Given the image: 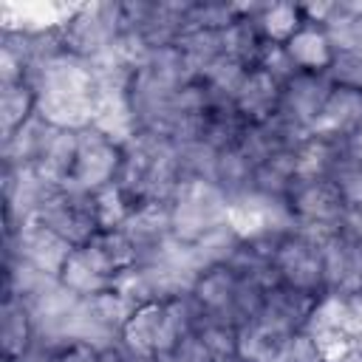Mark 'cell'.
Here are the masks:
<instances>
[{
  "label": "cell",
  "mask_w": 362,
  "mask_h": 362,
  "mask_svg": "<svg viewBox=\"0 0 362 362\" xmlns=\"http://www.w3.org/2000/svg\"><path fill=\"white\" fill-rule=\"evenodd\" d=\"M320 28L328 34V40L334 45V54H342V51L362 54V14L348 11L345 3H337L331 17Z\"/></svg>",
  "instance_id": "obj_29"
},
{
  "label": "cell",
  "mask_w": 362,
  "mask_h": 362,
  "mask_svg": "<svg viewBox=\"0 0 362 362\" xmlns=\"http://www.w3.org/2000/svg\"><path fill=\"white\" fill-rule=\"evenodd\" d=\"M359 124H362V90L337 85L331 90V96L325 99L322 110L317 113V119L311 122L308 136L348 144L351 136L359 130Z\"/></svg>",
  "instance_id": "obj_12"
},
{
  "label": "cell",
  "mask_w": 362,
  "mask_h": 362,
  "mask_svg": "<svg viewBox=\"0 0 362 362\" xmlns=\"http://www.w3.org/2000/svg\"><path fill=\"white\" fill-rule=\"evenodd\" d=\"M122 3H88L62 28L65 48L82 59H93L122 37Z\"/></svg>",
  "instance_id": "obj_5"
},
{
  "label": "cell",
  "mask_w": 362,
  "mask_h": 362,
  "mask_svg": "<svg viewBox=\"0 0 362 362\" xmlns=\"http://www.w3.org/2000/svg\"><path fill=\"white\" fill-rule=\"evenodd\" d=\"M175 45L181 48L184 62H187L192 79H204V74H206L221 57H226V48H223V31H212V28L187 31Z\"/></svg>",
  "instance_id": "obj_25"
},
{
  "label": "cell",
  "mask_w": 362,
  "mask_h": 362,
  "mask_svg": "<svg viewBox=\"0 0 362 362\" xmlns=\"http://www.w3.org/2000/svg\"><path fill=\"white\" fill-rule=\"evenodd\" d=\"M37 93V113L59 127V130H85L90 127L93 110V90L96 79L90 62L62 51L34 68L25 79Z\"/></svg>",
  "instance_id": "obj_1"
},
{
  "label": "cell",
  "mask_w": 362,
  "mask_h": 362,
  "mask_svg": "<svg viewBox=\"0 0 362 362\" xmlns=\"http://www.w3.org/2000/svg\"><path fill=\"white\" fill-rule=\"evenodd\" d=\"M300 17H303V11L291 3H266V8L257 14V23L269 42L286 45L305 25V23H300Z\"/></svg>",
  "instance_id": "obj_30"
},
{
  "label": "cell",
  "mask_w": 362,
  "mask_h": 362,
  "mask_svg": "<svg viewBox=\"0 0 362 362\" xmlns=\"http://www.w3.org/2000/svg\"><path fill=\"white\" fill-rule=\"evenodd\" d=\"M331 181L337 184L342 201H345V209H354V212H362V161L354 158L345 147L342 158L337 161L334 173H331Z\"/></svg>",
  "instance_id": "obj_32"
},
{
  "label": "cell",
  "mask_w": 362,
  "mask_h": 362,
  "mask_svg": "<svg viewBox=\"0 0 362 362\" xmlns=\"http://www.w3.org/2000/svg\"><path fill=\"white\" fill-rule=\"evenodd\" d=\"M90 127L110 139L116 147H124L139 136V122L127 85H96Z\"/></svg>",
  "instance_id": "obj_9"
},
{
  "label": "cell",
  "mask_w": 362,
  "mask_h": 362,
  "mask_svg": "<svg viewBox=\"0 0 362 362\" xmlns=\"http://www.w3.org/2000/svg\"><path fill=\"white\" fill-rule=\"evenodd\" d=\"M0 339H3V351H6V362H20L31 342H34V322L31 314L25 308L23 300L17 297H6L3 311H0Z\"/></svg>",
  "instance_id": "obj_23"
},
{
  "label": "cell",
  "mask_w": 362,
  "mask_h": 362,
  "mask_svg": "<svg viewBox=\"0 0 362 362\" xmlns=\"http://www.w3.org/2000/svg\"><path fill=\"white\" fill-rule=\"evenodd\" d=\"M51 362H105V356L88 345H68L62 348Z\"/></svg>",
  "instance_id": "obj_35"
},
{
  "label": "cell",
  "mask_w": 362,
  "mask_h": 362,
  "mask_svg": "<svg viewBox=\"0 0 362 362\" xmlns=\"http://www.w3.org/2000/svg\"><path fill=\"white\" fill-rule=\"evenodd\" d=\"M334 88H337V85L328 79V74H308V71H300L291 82L283 85V99H280V110H277V113L286 116L288 122H294V124H300V127L308 130Z\"/></svg>",
  "instance_id": "obj_14"
},
{
  "label": "cell",
  "mask_w": 362,
  "mask_h": 362,
  "mask_svg": "<svg viewBox=\"0 0 362 362\" xmlns=\"http://www.w3.org/2000/svg\"><path fill=\"white\" fill-rule=\"evenodd\" d=\"M136 204L130 201V195L113 181L107 187H102L99 192H93V209H96V223H99V232L105 229H119L124 223V218L130 215Z\"/></svg>",
  "instance_id": "obj_31"
},
{
  "label": "cell",
  "mask_w": 362,
  "mask_h": 362,
  "mask_svg": "<svg viewBox=\"0 0 362 362\" xmlns=\"http://www.w3.org/2000/svg\"><path fill=\"white\" fill-rule=\"evenodd\" d=\"M136 246L139 260L158 249L167 238H173V212L170 201H141L130 209L124 223L119 226Z\"/></svg>",
  "instance_id": "obj_16"
},
{
  "label": "cell",
  "mask_w": 362,
  "mask_h": 362,
  "mask_svg": "<svg viewBox=\"0 0 362 362\" xmlns=\"http://www.w3.org/2000/svg\"><path fill=\"white\" fill-rule=\"evenodd\" d=\"M255 68H260V71H266L272 79H277L280 85H286V82H291L297 74H300V68L294 65V59L288 57V51H286V45H277V42H266L263 45V51H260V57H257V65Z\"/></svg>",
  "instance_id": "obj_33"
},
{
  "label": "cell",
  "mask_w": 362,
  "mask_h": 362,
  "mask_svg": "<svg viewBox=\"0 0 362 362\" xmlns=\"http://www.w3.org/2000/svg\"><path fill=\"white\" fill-rule=\"evenodd\" d=\"M59 127L48 124L40 113H34L28 122H23L11 136L3 139V158L11 167H37L48 147L54 144Z\"/></svg>",
  "instance_id": "obj_18"
},
{
  "label": "cell",
  "mask_w": 362,
  "mask_h": 362,
  "mask_svg": "<svg viewBox=\"0 0 362 362\" xmlns=\"http://www.w3.org/2000/svg\"><path fill=\"white\" fill-rule=\"evenodd\" d=\"M37 113V93L28 82L0 85V133L11 136L23 122Z\"/></svg>",
  "instance_id": "obj_28"
},
{
  "label": "cell",
  "mask_w": 362,
  "mask_h": 362,
  "mask_svg": "<svg viewBox=\"0 0 362 362\" xmlns=\"http://www.w3.org/2000/svg\"><path fill=\"white\" fill-rule=\"evenodd\" d=\"M82 6L68 3H3V31L6 34H51L62 31Z\"/></svg>",
  "instance_id": "obj_15"
},
{
  "label": "cell",
  "mask_w": 362,
  "mask_h": 362,
  "mask_svg": "<svg viewBox=\"0 0 362 362\" xmlns=\"http://www.w3.org/2000/svg\"><path fill=\"white\" fill-rule=\"evenodd\" d=\"M288 57L294 59V65L300 71L308 74H325L331 59H334V45L328 40V34L320 25H303L288 42H286Z\"/></svg>",
  "instance_id": "obj_24"
},
{
  "label": "cell",
  "mask_w": 362,
  "mask_h": 362,
  "mask_svg": "<svg viewBox=\"0 0 362 362\" xmlns=\"http://www.w3.org/2000/svg\"><path fill=\"white\" fill-rule=\"evenodd\" d=\"M314 303H317V294H305V291H297V288L280 283V286L266 291L257 317H263V320H269V322H274L291 334H300Z\"/></svg>",
  "instance_id": "obj_20"
},
{
  "label": "cell",
  "mask_w": 362,
  "mask_h": 362,
  "mask_svg": "<svg viewBox=\"0 0 362 362\" xmlns=\"http://www.w3.org/2000/svg\"><path fill=\"white\" fill-rule=\"evenodd\" d=\"M119 167H122V147H116L110 139H105L93 127H85L79 130L76 161L65 187L79 192H99L102 187L116 181Z\"/></svg>",
  "instance_id": "obj_7"
},
{
  "label": "cell",
  "mask_w": 362,
  "mask_h": 362,
  "mask_svg": "<svg viewBox=\"0 0 362 362\" xmlns=\"http://www.w3.org/2000/svg\"><path fill=\"white\" fill-rule=\"evenodd\" d=\"M342 153H345V144L308 136L297 147V156H294V184H308V181L331 178V173H334L337 161L342 158Z\"/></svg>",
  "instance_id": "obj_21"
},
{
  "label": "cell",
  "mask_w": 362,
  "mask_h": 362,
  "mask_svg": "<svg viewBox=\"0 0 362 362\" xmlns=\"http://www.w3.org/2000/svg\"><path fill=\"white\" fill-rule=\"evenodd\" d=\"M215 362H240L238 356H226V359H215Z\"/></svg>",
  "instance_id": "obj_38"
},
{
  "label": "cell",
  "mask_w": 362,
  "mask_h": 362,
  "mask_svg": "<svg viewBox=\"0 0 362 362\" xmlns=\"http://www.w3.org/2000/svg\"><path fill=\"white\" fill-rule=\"evenodd\" d=\"M288 204H291L297 223H317V226L342 229L345 201H342V195L331 178L294 184L288 189Z\"/></svg>",
  "instance_id": "obj_11"
},
{
  "label": "cell",
  "mask_w": 362,
  "mask_h": 362,
  "mask_svg": "<svg viewBox=\"0 0 362 362\" xmlns=\"http://www.w3.org/2000/svg\"><path fill=\"white\" fill-rule=\"evenodd\" d=\"M345 147H348V153H351L354 158H359V161H362V124H359V130L351 136V141H348Z\"/></svg>",
  "instance_id": "obj_37"
},
{
  "label": "cell",
  "mask_w": 362,
  "mask_h": 362,
  "mask_svg": "<svg viewBox=\"0 0 362 362\" xmlns=\"http://www.w3.org/2000/svg\"><path fill=\"white\" fill-rule=\"evenodd\" d=\"M274 269L283 286L305 294H317V288H322V249L294 232L274 246Z\"/></svg>",
  "instance_id": "obj_10"
},
{
  "label": "cell",
  "mask_w": 362,
  "mask_h": 362,
  "mask_svg": "<svg viewBox=\"0 0 362 362\" xmlns=\"http://www.w3.org/2000/svg\"><path fill=\"white\" fill-rule=\"evenodd\" d=\"M59 280L68 288H74L79 297H90V294H102V291H110L113 288V277L82 246L74 249V255L68 257Z\"/></svg>",
  "instance_id": "obj_26"
},
{
  "label": "cell",
  "mask_w": 362,
  "mask_h": 362,
  "mask_svg": "<svg viewBox=\"0 0 362 362\" xmlns=\"http://www.w3.org/2000/svg\"><path fill=\"white\" fill-rule=\"evenodd\" d=\"M74 243L45 226L40 218H31L8 232V257H17L45 274L59 277L68 257L74 255Z\"/></svg>",
  "instance_id": "obj_6"
},
{
  "label": "cell",
  "mask_w": 362,
  "mask_h": 362,
  "mask_svg": "<svg viewBox=\"0 0 362 362\" xmlns=\"http://www.w3.org/2000/svg\"><path fill=\"white\" fill-rule=\"evenodd\" d=\"M291 331L263 320L252 317L243 325H238V359L240 362H277L283 351L291 342Z\"/></svg>",
  "instance_id": "obj_19"
},
{
  "label": "cell",
  "mask_w": 362,
  "mask_h": 362,
  "mask_svg": "<svg viewBox=\"0 0 362 362\" xmlns=\"http://www.w3.org/2000/svg\"><path fill=\"white\" fill-rule=\"evenodd\" d=\"M243 246V240L223 223V226H215V229H209L206 235H201L198 240H192L189 243V249H192V257H195V263H198V269H201V274L204 272H209V269H218V266H226L235 255H238V249Z\"/></svg>",
  "instance_id": "obj_27"
},
{
  "label": "cell",
  "mask_w": 362,
  "mask_h": 362,
  "mask_svg": "<svg viewBox=\"0 0 362 362\" xmlns=\"http://www.w3.org/2000/svg\"><path fill=\"white\" fill-rule=\"evenodd\" d=\"M181 181L175 141L139 130V136L122 147V167L116 184L130 201H170Z\"/></svg>",
  "instance_id": "obj_2"
},
{
  "label": "cell",
  "mask_w": 362,
  "mask_h": 362,
  "mask_svg": "<svg viewBox=\"0 0 362 362\" xmlns=\"http://www.w3.org/2000/svg\"><path fill=\"white\" fill-rule=\"evenodd\" d=\"M322 288L328 294L362 291V243L348 235H334L322 246Z\"/></svg>",
  "instance_id": "obj_13"
},
{
  "label": "cell",
  "mask_w": 362,
  "mask_h": 362,
  "mask_svg": "<svg viewBox=\"0 0 362 362\" xmlns=\"http://www.w3.org/2000/svg\"><path fill=\"white\" fill-rule=\"evenodd\" d=\"M82 249L116 280V274H122L124 269L136 266L139 263V252L133 246V240L122 232V229H102L96 232L88 243H82Z\"/></svg>",
  "instance_id": "obj_22"
},
{
  "label": "cell",
  "mask_w": 362,
  "mask_h": 362,
  "mask_svg": "<svg viewBox=\"0 0 362 362\" xmlns=\"http://www.w3.org/2000/svg\"><path fill=\"white\" fill-rule=\"evenodd\" d=\"M283 99V85L272 79L266 71L252 68L235 96V110L246 124H263L277 116Z\"/></svg>",
  "instance_id": "obj_17"
},
{
  "label": "cell",
  "mask_w": 362,
  "mask_h": 362,
  "mask_svg": "<svg viewBox=\"0 0 362 362\" xmlns=\"http://www.w3.org/2000/svg\"><path fill=\"white\" fill-rule=\"evenodd\" d=\"M226 226L243 243H277L294 232L297 218L288 198L249 189L229 198Z\"/></svg>",
  "instance_id": "obj_3"
},
{
  "label": "cell",
  "mask_w": 362,
  "mask_h": 362,
  "mask_svg": "<svg viewBox=\"0 0 362 362\" xmlns=\"http://www.w3.org/2000/svg\"><path fill=\"white\" fill-rule=\"evenodd\" d=\"M37 218L51 226L57 235H62L65 240H71L74 246L88 243L96 232V209H93V192H79L71 187H57L48 201L42 204V209L37 212Z\"/></svg>",
  "instance_id": "obj_8"
},
{
  "label": "cell",
  "mask_w": 362,
  "mask_h": 362,
  "mask_svg": "<svg viewBox=\"0 0 362 362\" xmlns=\"http://www.w3.org/2000/svg\"><path fill=\"white\" fill-rule=\"evenodd\" d=\"M339 362H362V334L359 337H354L351 342H348V351L342 354V359Z\"/></svg>",
  "instance_id": "obj_36"
},
{
  "label": "cell",
  "mask_w": 362,
  "mask_h": 362,
  "mask_svg": "<svg viewBox=\"0 0 362 362\" xmlns=\"http://www.w3.org/2000/svg\"><path fill=\"white\" fill-rule=\"evenodd\" d=\"M328 79L339 88H354L362 90V54H334L331 65H328Z\"/></svg>",
  "instance_id": "obj_34"
},
{
  "label": "cell",
  "mask_w": 362,
  "mask_h": 362,
  "mask_svg": "<svg viewBox=\"0 0 362 362\" xmlns=\"http://www.w3.org/2000/svg\"><path fill=\"white\" fill-rule=\"evenodd\" d=\"M229 195L209 178H181L173 198V238L192 243L215 226L226 223Z\"/></svg>",
  "instance_id": "obj_4"
}]
</instances>
